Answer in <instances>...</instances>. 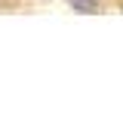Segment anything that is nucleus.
<instances>
[{
	"mask_svg": "<svg viewBox=\"0 0 123 123\" xmlns=\"http://www.w3.org/2000/svg\"><path fill=\"white\" fill-rule=\"evenodd\" d=\"M71 6H74L77 12H92L95 9V0H71Z\"/></svg>",
	"mask_w": 123,
	"mask_h": 123,
	"instance_id": "nucleus-1",
	"label": "nucleus"
}]
</instances>
